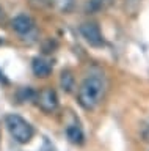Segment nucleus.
<instances>
[{
    "mask_svg": "<svg viewBox=\"0 0 149 151\" xmlns=\"http://www.w3.org/2000/svg\"><path fill=\"white\" fill-rule=\"evenodd\" d=\"M104 91H105V85L102 82V79L97 77V76H90L78 87L77 93L78 104L85 110H93L101 104L102 98H104Z\"/></svg>",
    "mask_w": 149,
    "mask_h": 151,
    "instance_id": "1",
    "label": "nucleus"
},
{
    "mask_svg": "<svg viewBox=\"0 0 149 151\" xmlns=\"http://www.w3.org/2000/svg\"><path fill=\"white\" fill-rule=\"evenodd\" d=\"M5 124L10 131L11 137L14 139L17 143H29L33 137V127L27 120H24L21 115L16 113H10L5 116Z\"/></svg>",
    "mask_w": 149,
    "mask_h": 151,
    "instance_id": "2",
    "label": "nucleus"
},
{
    "mask_svg": "<svg viewBox=\"0 0 149 151\" xmlns=\"http://www.w3.org/2000/svg\"><path fill=\"white\" fill-rule=\"evenodd\" d=\"M80 35L85 38V41L93 47H101L104 46V36L99 30V25L94 22H85L80 25Z\"/></svg>",
    "mask_w": 149,
    "mask_h": 151,
    "instance_id": "3",
    "label": "nucleus"
},
{
    "mask_svg": "<svg viewBox=\"0 0 149 151\" xmlns=\"http://www.w3.org/2000/svg\"><path fill=\"white\" fill-rule=\"evenodd\" d=\"M36 102L39 109L46 113H52L58 107V96L52 88H43L39 93H36Z\"/></svg>",
    "mask_w": 149,
    "mask_h": 151,
    "instance_id": "4",
    "label": "nucleus"
},
{
    "mask_svg": "<svg viewBox=\"0 0 149 151\" xmlns=\"http://www.w3.org/2000/svg\"><path fill=\"white\" fill-rule=\"evenodd\" d=\"M11 28L19 35H29V33L35 28V22L31 21V17L25 16V14H19L11 21Z\"/></svg>",
    "mask_w": 149,
    "mask_h": 151,
    "instance_id": "5",
    "label": "nucleus"
},
{
    "mask_svg": "<svg viewBox=\"0 0 149 151\" xmlns=\"http://www.w3.org/2000/svg\"><path fill=\"white\" fill-rule=\"evenodd\" d=\"M31 71L36 77H47L52 73V65L43 57H36L31 61Z\"/></svg>",
    "mask_w": 149,
    "mask_h": 151,
    "instance_id": "6",
    "label": "nucleus"
},
{
    "mask_svg": "<svg viewBox=\"0 0 149 151\" xmlns=\"http://www.w3.org/2000/svg\"><path fill=\"white\" fill-rule=\"evenodd\" d=\"M66 135H68L69 142H72V143H76V145H82L83 143V139H85L82 129L78 126H74V124L66 127Z\"/></svg>",
    "mask_w": 149,
    "mask_h": 151,
    "instance_id": "7",
    "label": "nucleus"
},
{
    "mask_svg": "<svg viewBox=\"0 0 149 151\" xmlns=\"http://www.w3.org/2000/svg\"><path fill=\"white\" fill-rule=\"evenodd\" d=\"M60 85H61V88L64 90L66 93L72 91L74 88V76L69 69H64L61 76H60Z\"/></svg>",
    "mask_w": 149,
    "mask_h": 151,
    "instance_id": "8",
    "label": "nucleus"
},
{
    "mask_svg": "<svg viewBox=\"0 0 149 151\" xmlns=\"http://www.w3.org/2000/svg\"><path fill=\"white\" fill-rule=\"evenodd\" d=\"M111 2H113V0H90L86 5V9L90 13H96V11H101V9L107 8Z\"/></svg>",
    "mask_w": 149,
    "mask_h": 151,
    "instance_id": "9",
    "label": "nucleus"
},
{
    "mask_svg": "<svg viewBox=\"0 0 149 151\" xmlns=\"http://www.w3.org/2000/svg\"><path fill=\"white\" fill-rule=\"evenodd\" d=\"M35 98H36V93L30 87L21 88V91H19V99L21 101H30V99H35Z\"/></svg>",
    "mask_w": 149,
    "mask_h": 151,
    "instance_id": "10",
    "label": "nucleus"
},
{
    "mask_svg": "<svg viewBox=\"0 0 149 151\" xmlns=\"http://www.w3.org/2000/svg\"><path fill=\"white\" fill-rule=\"evenodd\" d=\"M3 21H5V11H3L2 5H0V22H3Z\"/></svg>",
    "mask_w": 149,
    "mask_h": 151,
    "instance_id": "11",
    "label": "nucleus"
},
{
    "mask_svg": "<svg viewBox=\"0 0 149 151\" xmlns=\"http://www.w3.org/2000/svg\"><path fill=\"white\" fill-rule=\"evenodd\" d=\"M0 42H2V41H0Z\"/></svg>",
    "mask_w": 149,
    "mask_h": 151,
    "instance_id": "12",
    "label": "nucleus"
}]
</instances>
